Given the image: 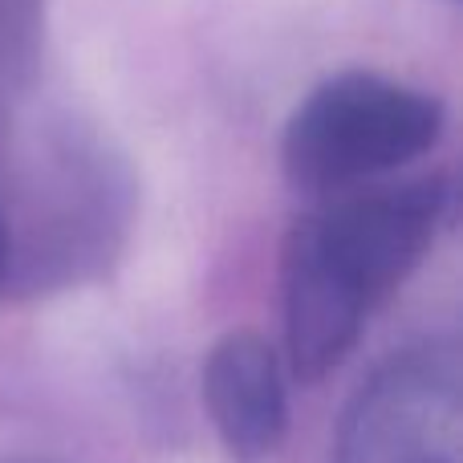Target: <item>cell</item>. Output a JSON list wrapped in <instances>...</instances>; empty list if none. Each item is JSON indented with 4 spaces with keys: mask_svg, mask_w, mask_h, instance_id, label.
<instances>
[{
    "mask_svg": "<svg viewBox=\"0 0 463 463\" xmlns=\"http://www.w3.org/2000/svg\"><path fill=\"white\" fill-rule=\"evenodd\" d=\"M8 269H13V228H8L5 208H0V285H5Z\"/></svg>",
    "mask_w": 463,
    "mask_h": 463,
    "instance_id": "5",
    "label": "cell"
},
{
    "mask_svg": "<svg viewBox=\"0 0 463 463\" xmlns=\"http://www.w3.org/2000/svg\"><path fill=\"white\" fill-rule=\"evenodd\" d=\"M456 216L448 175H386L321 195L285 240V366L321 383L354 354L378 305L423 264Z\"/></svg>",
    "mask_w": 463,
    "mask_h": 463,
    "instance_id": "1",
    "label": "cell"
},
{
    "mask_svg": "<svg viewBox=\"0 0 463 463\" xmlns=\"http://www.w3.org/2000/svg\"><path fill=\"white\" fill-rule=\"evenodd\" d=\"M463 358L451 337L391 354L358 386L334 463H459Z\"/></svg>",
    "mask_w": 463,
    "mask_h": 463,
    "instance_id": "3",
    "label": "cell"
},
{
    "mask_svg": "<svg viewBox=\"0 0 463 463\" xmlns=\"http://www.w3.org/2000/svg\"><path fill=\"white\" fill-rule=\"evenodd\" d=\"M203 402L232 459H269L288 431L285 358L256 329H236L203 362Z\"/></svg>",
    "mask_w": 463,
    "mask_h": 463,
    "instance_id": "4",
    "label": "cell"
},
{
    "mask_svg": "<svg viewBox=\"0 0 463 463\" xmlns=\"http://www.w3.org/2000/svg\"><path fill=\"white\" fill-rule=\"evenodd\" d=\"M448 110L435 94L386 73L350 70L297 102L280 135V167L305 195L399 175L443 135Z\"/></svg>",
    "mask_w": 463,
    "mask_h": 463,
    "instance_id": "2",
    "label": "cell"
}]
</instances>
